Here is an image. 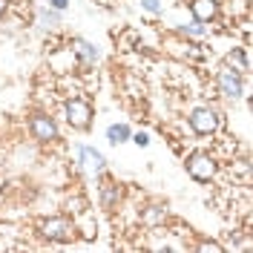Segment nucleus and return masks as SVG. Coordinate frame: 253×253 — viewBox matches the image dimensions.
Here are the masks:
<instances>
[{"instance_id": "9d476101", "label": "nucleus", "mask_w": 253, "mask_h": 253, "mask_svg": "<svg viewBox=\"0 0 253 253\" xmlns=\"http://www.w3.org/2000/svg\"><path fill=\"white\" fill-rule=\"evenodd\" d=\"M227 66H230V69H236L239 75H242V72H248V55H245V49H233V52L227 55Z\"/></svg>"}, {"instance_id": "dca6fc26", "label": "nucleus", "mask_w": 253, "mask_h": 253, "mask_svg": "<svg viewBox=\"0 0 253 253\" xmlns=\"http://www.w3.org/2000/svg\"><path fill=\"white\" fill-rule=\"evenodd\" d=\"M196 251H202V253H221L224 251V248H221V245H216V242H199V245H196Z\"/></svg>"}, {"instance_id": "423d86ee", "label": "nucleus", "mask_w": 253, "mask_h": 253, "mask_svg": "<svg viewBox=\"0 0 253 253\" xmlns=\"http://www.w3.org/2000/svg\"><path fill=\"white\" fill-rule=\"evenodd\" d=\"M219 86H221V95H227V98H239V95H242V78H239L236 69L224 66V69L219 72Z\"/></svg>"}, {"instance_id": "f03ea898", "label": "nucleus", "mask_w": 253, "mask_h": 253, "mask_svg": "<svg viewBox=\"0 0 253 253\" xmlns=\"http://www.w3.org/2000/svg\"><path fill=\"white\" fill-rule=\"evenodd\" d=\"M221 118L216 110H210V107H199V110L190 112V126H193V132H199V135H213L216 129H219Z\"/></svg>"}, {"instance_id": "f3484780", "label": "nucleus", "mask_w": 253, "mask_h": 253, "mask_svg": "<svg viewBox=\"0 0 253 253\" xmlns=\"http://www.w3.org/2000/svg\"><path fill=\"white\" fill-rule=\"evenodd\" d=\"M141 6L150 15H158V12H161V3H158V0H141Z\"/></svg>"}, {"instance_id": "f8f14e48", "label": "nucleus", "mask_w": 253, "mask_h": 253, "mask_svg": "<svg viewBox=\"0 0 253 253\" xmlns=\"http://www.w3.org/2000/svg\"><path fill=\"white\" fill-rule=\"evenodd\" d=\"M181 35H190V38H205L207 35V29L202 26V20H193V23H187V26H181Z\"/></svg>"}, {"instance_id": "9b49d317", "label": "nucleus", "mask_w": 253, "mask_h": 253, "mask_svg": "<svg viewBox=\"0 0 253 253\" xmlns=\"http://www.w3.org/2000/svg\"><path fill=\"white\" fill-rule=\"evenodd\" d=\"M72 46H75V52H78V55H81L86 63H95V61H98V49H95L92 43H86V41H81V38H78V41H72Z\"/></svg>"}, {"instance_id": "39448f33", "label": "nucleus", "mask_w": 253, "mask_h": 253, "mask_svg": "<svg viewBox=\"0 0 253 253\" xmlns=\"http://www.w3.org/2000/svg\"><path fill=\"white\" fill-rule=\"evenodd\" d=\"M29 129L38 141H55V138H58V126H55V121L46 118V115H35Z\"/></svg>"}, {"instance_id": "4468645a", "label": "nucleus", "mask_w": 253, "mask_h": 253, "mask_svg": "<svg viewBox=\"0 0 253 253\" xmlns=\"http://www.w3.org/2000/svg\"><path fill=\"white\" fill-rule=\"evenodd\" d=\"M58 20H61V15H58V9H55V12H49V9H41V26H55V23H58Z\"/></svg>"}, {"instance_id": "2eb2a0df", "label": "nucleus", "mask_w": 253, "mask_h": 253, "mask_svg": "<svg viewBox=\"0 0 253 253\" xmlns=\"http://www.w3.org/2000/svg\"><path fill=\"white\" fill-rule=\"evenodd\" d=\"M164 219H167V213H164L161 207H150V213L144 216V221H147V224H156V221H164Z\"/></svg>"}, {"instance_id": "1a4fd4ad", "label": "nucleus", "mask_w": 253, "mask_h": 253, "mask_svg": "<svg viewBox=\"0 0 253 253\" xmlns=\"http://www.w3.org/2000/svg\"><path fill=\"white\" fill-rule=\"evenodd\" d=\"M129 135H132V132H129V126L126 124H112L110 129H107V141L115 144V147L124 144V141H129Z\"/></svg>"}, {"instance_id": "6ab92c4d", "label": "nucleus", "mask_w": 253, "mask_h": 253, "mask_svg": "<svg viewBox=\"0 0 253 253\" xmlns=\"http://www.w3.org/2000/svg\"><path fill=\"white\" fill-rule=\"evenodd\" d=\"M49 6H52V9H58V12H63V9H66V6H69V0H52V3H49Z\"/></svg>"}, {"instance_id": "f257e3e1", "label": "nucleus", "mask_w": 253, "mask_h": 253, "mask_svg": "<svg viewBox=\"0 0 253 253\" xmlns=\"http://www.w3.org/2000/svg\"><path fill=\"white\" fill-rule=\"evenodd\" d=\"M38 227H41V236L52 239V242H69V239H75V224L69 219H63V216L43 219Z\"/></svg>"}, {"instance_id": "6e6552de", "label": "nucleus", "mask_w": 253, "mask_h": 253, "mask_svg": "<svg viewBox=\"0 0 253 253\" xmlns=\"http://www.w3.org/2000/svg\"><path fill=\"white\" fill-rule=\"evenodd\" d=\"M78 156H81V164L86 167V170H92V173H104V156L92 150V147H78Z\"/></svg>"}, {"instance_id": "a211bd4d", "label": "nucleus", "mask_w": 253, "mask_h": 253, "mask_svg": "<svg viewBox=\"0 0 253 253\" xmlns=\"http://www.w3.org/2000/svg\"><path fill=\"white\" fill-rule=\"evenodd\" d=\"M129 138H132L135 147H147V144H150V135H147V132H135V135H129Z\"/></svg>"}, {"instance_id": "7ed1b4c3", "label": "nucleus", "mask_w": 253, "mask_h": 253, "mask_svg": "<svg viewBox=\"0 0 253 253\" xmlns=\"http://www.w3.org/2000/svg\"><path fill=\"white\" fill-rule=\"evenodd\" d=\"M66 121H69V126H75V129H86L89 121H92V107H89V101L72 98V101L66 104Z\"/></svg>"}, {"instance_id": "aec40b11", "label": "nucleus", "mask_w": 253, "mask_h": 253, "mask_svg": "<svg viewBox=\"0 0 253 253\" xmlns=\"http://www.w3.org/2000/svg\"><path fill=\"white\" fill-rule=\"evenodd\" d=\"M3 12H6V0H0V17H3Z\"/></svg>"}, {"instance_id": "ddd939ff", "label": "nucleus", "mask_w": 253, "mask_h": 253, "mask_svg": "<svg viewBox=\"0 0 253 253\" xmlns=\"http://www.w3.org/2000/svg\"><path fill=\"white\" fill-rule=\"evenodd\" d=\"M101 193H104V205H107V207H112V205H115V199L121 196V190L115 187V184H104Z\"/></svg>"}, {"instance_id": "0eeeda50", "label": "nucleus", "mask_w": 253, "mask_h": 253, "mask_svg": "<svg viewBox=\"0 0 253 253\" xmlns=\"http://www.w3.org/2000/svg\"><path fill=\"white\" fill-rule=\"evenodd\" d=\"M190 9H193V20H213V17L219 15V6H216V0H193L190 3Z\"/></svg>"}, {"instance_id": "20e7f679", "label": "nucleus", "mask_w": 253, "mask_h": 253, "mask_svg": "<svg viewBox=\"0 0 253 253\" xmlns=\"http://www.w3.org/2000/svg\"><path fill=\"white\" fill-rule=\"evenodd\" d=\"M187 173L196 178V181H210L216 175V161L207 156V153H193L187 158Z\"/></svg>"}]
</instances>
